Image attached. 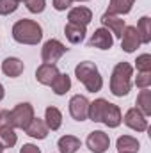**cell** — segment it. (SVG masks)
Wrapping results in <instances>:
<instances>
[{
  "label": "cell",
  "instance_id": "4fadbf2b",
  "mask_svg": "<svg viewBox=\"0 0 151 153\" xmlns=\"http://www.w3.org/2000/svg\"><path fill=\"white\" fill-rule=\"evenodd\" d=\"M100 22H101V25H103L105 29L110 30V34L115 36V38H121V34H123V30H124V27H126V23H124L123 18L114 16V14H107V13L101 16Z\"/></svg>",
  "mask_w": 151,
  "mask_h": 153
},
{
  "label": "cell",
  "instance_id": "9a60e30c",
  "mask_svg": "<svg viewBox=\"0 0 151 153\" xmlns=\"http://www.w3.org/2000/svg\"><path fill=\"white\" fill-rule=\"evenodd\" d=\"M25 64L18 59V57H5L2 61V73L9 78H16L23 73Z\"/></svg>",
  "mask_w": 151,
  "mask_h": 153
},
{
  "label": "cell",
  "instance_id": "3957f363",
  "mask_svg": "<svg viewBox=\"0 0 151 153\" xmlns=\"http://www.w3.org/2000/svg\"><path fill=\"white\" fill-rule=\"evenodd\" d=\"M75 76L89 93H98L103 87V76L100 75L98 66L91 61L78 62L75 66Z\"/></svg>",
  "mask_w": 151,
  "mask_h": 153
},
{
  "label": "cell",
  "instance_id": "4316f807",
  "mask_svg": "<svg viewBox=\"0 0 151 153\" xmlns=\"http://www.w3.org/2000/svg\"><path fill=\"white\" fill-rule=\"evenodd\" d=\"M14 125H13V119H11V111H5L2 109L0 111V134L5 132V130H13Z\"/></svg>",
  "mask_w": 151,
  "mask_h": 153
},
{
  "label": "cell",
  "instance_id": "5bb4252c",
  "mask_svg": "<svg viewBox=\"0 0 151 153\" xmlns=\"http://www.w3.org/2000/svg\"><path fill=\"white\" fill-rule=\"evenodd\" d=\"M101 123H105L109 128H117L121 123H123V114H121V109L115 105V103H107L105 107V112L101 117Z\"/></svg>",
  "mask_w": 151,
  "mask_h": 153
},
{
  "label": "cell",
  "instance_id": "d6a6232c",
  "mask_svg": "<svg viewBox=\"0 0 151 153\" xmlns=\"http://www.w3.org/2000/svg\"><path fill=\"white\" fill-rule=\"evenodd\" d=\"M20 153H41L36 144H32V143H29V144H23L21 148H20Z\"/></svg>",
  "mask_w": 151,
  "mask_h": 153
},
{
  "label": "cell",
  "instance_id": "44dd1931",
  "mask_svg": "<svg viewBox=\"0 0 151 153\" xmlns=\"http://www.w3.org/2000/svg\"><path fill=\"white\" fill-rule=\"evenodd\" d=\"M107 100L105 98H98L94 102H89V112H87V117L94 123H101V117H103V112H105V107H107Z\"/></svg>",
  "mask_w": 151,
  "mask_h": 153
},
{
  "label": "cell",
  "instance_id": "484cf974",
  "mask_svg": "<svg viewBox=\"0 0 151 153\" xmlns=\"http://www.w3.org/2000/svg\"><path fill=\"white\" fill-rule=\"evenodd\" d=\"M0 141H2V144H4V148H13V146H16L18 135L14 134V128L2 132V134H0Z\"/></svg>",
  "mask_w": 151,
  "mask_h": 153
},
{
  "label": "cell",
  "instance_id": "f546056e",
  "mask_svg": "<svg viewBox=\"0 0 151 153\" xmlns=\"http://www.w3.org/2000/svg\"><path fill=\"white\" fill-rule=\"evenodd\" d=\"M135 68H137V71H151V55L150 53L139 55L137 61H135Z\"/></svg>",
  "mask_w": 151,
  "mask_h": 153
},
{
  "label": "cell",
  "instance_id": "d6986e66",
  "mask_svg": "<svg viewBox=\"0 0 151 153\" xmlns=\"http://www.w3.org/2000/svg\"><path fill=\"white\" fill-rule=\"evenodd\" d=\"M135 0H110L109 2V9L107 14H114V16H123L128 14L133 7Z\"/></svg>",
  "mask_w": 151,
  "mask_h": 153
},
{
  "label": "cell",
  "instance_id": "8fae6325",
  "mask_svg": "<svg viewBox=\"0 0 151 153\" xmlns=\"http://www.w3.org/2000/svg\"><path fill=\"white\" fill-rule=\"evenodd\" d=\"M68 20H70V23H76V25L87 27L93 22V11L89 7H84V5H76L73 9H70Z\"/></svg>",
  "mask_w": 151,
  "mask_h": 153
},
{
  "label": "cell",
  "instance_id": "cb8c5ba5",
  "mask_svg": "<svg viewBox=\"0 0 151 153\" xmlns=\"http://www.w3.org/2000/svg\"><path fill=\"white\" fill-rule=\"evenodd\" d=\"M137 32H139V39L141 45H148L151 43V18L150 16H142L137 23Z\"/></svg>",
  "mask_w": 151,
  "mask_h": 153
},
{
  "label": "cell",
  "instance_id": "f1b7e54d",
  "mask_svg": "<svg viewBox=\"0 0 151 153\" xmlns=\"http://www.w3.org/2000/svg\"><path fill=\"white\" fill-rule=\"evenodd\" d=\"M18 0H0V14L2 16H7V14H13L16 9H18Z\"/></svg>",
  "mask_w": 151,
  "mask_h": 153
},
{
  "label": "cell",
  "instance_id": "30bf717a",
  "mask_svg": "<svg viewBox=\"0 0 151 153\" xmlns=\"http://www.w3.org/2000/svg\"><path fill=\"white\" fill-rule=\"evenodd\" d=\"M139 46H141V39H139L137 29L133 25H126L123 34H121V48L126 53H133Z\"/></svg>",
  "mask_w": 151,
  "mask_h": 153
},
{
  "label": "cell",
  "instance_id": "d590c367",
  "mask_svg": "<svg viewBox=\"0 0 151 153\" xmlns=\"http://www.w3.org/2000/svg\"><path fill=\"white\" fill-rule=\"evenodd\" d=\"M76 2H89V0H76Z\"/></svg>",
  "mask_w": 151,
  "mask_h": 153
},
{
  "label": "cell",
  "instance_id": "836d02e7",
  "mask_svg": "<svg viewBox=\"0 0 151 153\" xmlns=\"http://www.w3.org/2000/svg\"><path fill=\"white\" fill-rule=\"evenodd\" d=\"M4 96H5V89H4V85L0 84V102L4 100Z\"/></svg>",
  "mask_w": 151,
  "mask_h": 153
},
{
  "label": "cell",
  "instance_id": "4dcf8cb0",
  "mask_svg": "<svg viewBox=\"0 0 151 153\" xmlns=\"http://www.w3.org/2000/svg\"><path fill=\"white\" fill-rule=\"evenodd\" d=\"M25 5H27V9H29L32 14H39V13L44 11V7H46V0H27Z\"/></svg>",
  "mask_w": 151,
  "mask_h": 153
},
{
  "label": "cell",
  "instance_id": "5b68a950",
  "mask_svg": "<svg viewBox=\"0 0 151 153\" xmlns=\"http://www.w3.org/2000/svg\"><path fill=\"white\" fill-rule=\"evenodd\" d=\"M66 52H68V48L59 39H48L41 48V59L46 64H55Z\"/></svg>",
  "mask_w": 151,
  "mask_h": 153
},
{
  "label": "cell",
  "instance_id": "7402d4cb",
  "mask_svg": "<svg viewBox=\"0 0 151 153\" xmlns=\"http://www.w3.org/2000/svg\"><path fill=\"white\" fill-rule=\"evenodd\" d=\"M117 152H124V153H137L141 148V143L133 137V135H121L115 143Z\"/></svg>",
  "mask_w": 151,
  "mask_h": 153
},
{
  "label": "cell",
  "instance_id": "6da1fadb",
  "mask_svg": "<svg viewBox=\"0 0 151 153\" xmlns=\"http://www.w3.org/2000/svg\"><path fill=\"white\" fill-rule=\"evenodd\" d=\"M132 76H133V66L130 62H117L110 75V91L114 96H126L132 89Z\"/></svg>",
  "mask_w": 151,
  "mask_h": 153
},
{
  "label": "cell",
  "instance_id": "2e32d148",
  "mask_svg": "<svg viewBox=\"0 0 151 153\" xmlns=\"http://www.w3.org/2000/svg\"><path fill=\"white\" fill-rule=\"evenodd\" d=\"M85 34H87V29L84 27V25H76V23H66V27H64V36L66 39L71 43V45H78V43H82L84 38H85Z\"/></svg>",
  "mask_w": 151,
  "mask_h": 153
},
{
  "label": "cell",
  "instance_id": "d4e9b609",
  "mask_svg": "<svg viewBox=\"0 0 151 153\" xmlns=\"http://www.w3.org/2000/svg\"><path fill=\"white\" fill-rule=\"evenodd\" d=\"M137 109L146 116H151V91L150 87L148 89H142L137 96Z\"/></svg>",
  "mask_w": 151,
  "mask_h": 153
},
{
  "label": "cell",
  "instance_id": "e575fe53",
  "mask_svg": "<svg viewBox=\"0 0 151 153\" xmlns=\"http://www.w3.org/2000/svg\"><path fill=\"white\" fill-rule=\"evenodd\" d=\"M4 150H5V148H4V144H2V141H0V153H4Z\"/></svg>",
  "mask_w": 151,
  "mask_h": 153
},
{
  "label": "cell",
  "instance_id": "e0dca14e",
  "mask_svg": "<svg viewBox=\"0 0 151 153\" xmlns=\"http://www.w3.org/2000/svg\"><path fill=\"white\" fill-rule=\"evenodd\" d=\"M27 135L32 137V139H46L48 135V126L44 123V119H39V117H34L30 121V125L25 128Z\"/></svg>",
  "mask_w": 151,
  "mask_h": 153
},
{
  "label": "cell",
  "instance_id": "ffe728a7",
  "mask_svg": "<svg viewBox=\"0 0 151 153\" xmlns=\"http://www.w3.org/2000/svg\"><path fill=\"white\" fill-rule=\"evenodd\" d=\"M44 123L48 126V130H59L61 125H62V112L57 109V107H46L44 111Z\"/></svg>",
  "mask_w": 151,
  "mask_h": 153
},
{
  "label": "cell",
  "instance_id": "9c48e42d",
  "mask_svg": "<svg viewBox=\"0 0 151 153\" xmlns=\"http://www.w3.org/2000/svg\"><path fill=\"white\" fill-rule=\"evenodd\" d=\"M89 112V100L84 94H75L70 100V114L75 121H85Z\"/></svg>",
  "mask_w": 151,
  "mask_h": 153
},
{
  "label": "cell",
  "instance_id": "8992f818",
  "mask_svg": "<svg viewBox=\"0 0 151 153\" xmlns=\"http://www.w3.org/2000/svg\"><path fill=\"white\" fill-rule=\"evenodd\" d=\"M124 125L135 132H146L150 128V123H148V117L142 114L137 107H132L124 112V117H123Z\"/></svg>",
  "mask_w": 151,
  "mask_h": 153
},
{
  "label": "cell",
  "instance_id": "7a4b0ae2",
  "mask_svg": "<svg viewBox=\"0 0 151 153\" xmlns=\"http://www.w3.org/2000/svg\"><path fill=\"white\" fill-rule=\"evenodd\" d=\"M13 39L20 45H38L43 39V29L38 22L21 18L13 25Z\"/></svg>",
  "mask_w": 151,
  "mask_h": 153
},
{
  "label": "cell",
  "instance_id": "277c9868",
  "mask_svg": "<svg viewBox=\"0 0 151 153\" xmlns=\"http://www.w3.org/2000/svg\"><path fill=\"white\" fill-rule=\"evenodd\" d=\"M34 107L29 103V102H23V103H18L13 111H11V119H13V125L14 128H21L25 130L30 121L34 119Z\"/></svg>",
  "mask_w": 151,
  "mask_h": 153
},
{
  "label": "cell",
  "instance_id": "8d00e7d4",
  "mask_svg": "<svg viewBox=\"0 0 151 153\" xmlns=\"http://www.w3.org/2000/svg\"><path fill=\"white\" fill-rule=\"evenodd\" d=\"M18 2H27V0H18Z\"/></svg>",
  "mask_w": 151,
  "mask_h": 153
},
{
  "label": "cell",
  "instance_id": "ba28073f",
  "mask_svg": "<svg viewBox=\"0 0 151 153\" xmlns=\"http://www.w3.org/2000/svg\"><path fill=\"white\" fill-rule=\"evenodd\" d=\"M91 48H100V50H110L114 45V36L110 34L109 29L105 27H100L93 32V36L87 43Z\"/></svg>",
  "mask_w": 151,
  "mask_h": 153
},
{
  "label": "cell",
  "instance_id": "7c38bea8",
  "mask_svg": "<svg viewBox=\"0 0 151 153\" xmlns=\"http://www.w3.org/2000/svg\"><path fill=\"white\" fill-rule=\"evenodd\" d=\"M59 73H61V71H59V68H57L55 64H46V62H43L38 70H36V80H38L39 84H43V85H50V84L57 78Z\"/></svg>",
  "mask_w": 151,
  "mask_h": 153
},
{
  "label": "cell",
  "instance_id": "1f68e13d",
  "mask_svg": "<svg viewBox=\"0 0 151 153\" xmlns=\"http://www.w3.org/2000/svg\"><path fill=\"white\" fill-rule=\"evenodd\" d=\"M71 4H73V0H53V9L55 11H66V9H70Z\"/></svg>",
  "mask_w": 151,
  "mask_h": 153
},
{
  "label": "cell",
  "instance_id": "83f0119b",
  "mask_svg": "<svg viewBox=\"0 0 151 153\" xmlns=\"http://www.w3.org/2000/svg\"><path fill=\"white\" fill-rule=\"evenodd\" d=\"M135 85L139 89H148L151 87V71H139L135 76Z\"/></svg>",
  "mask_w": 151,
  "mask_h": 153
},
{
  "label": "cell",
  "instance_id": "74e56055",
  "mask_svg": "<svg viewBox=\"0 0 151 153\" xmlns=\"http://www.w3.org/2000/svg\"><path fill=\"white\" fill-rule=\"evenodd\" d=\"M119 153H124V152H119Z\"/></svg>",
  "mask_w": 151,
  "mask_h": 153
},
{
  "label": "cell",
  "instance_id": "ac0fdd59",
  "mask_svg": "<svg viewBox=\"0 0 151 153\" xmlns=\"http://www.w3.org/2000/svg\"><path fill=\"white\" fill-rule=\"evenodd\" d=\"M80 146H82V143H80V139L75 137V135H62L57 141L59 153H76L80 150Z\"/></svg>",
  "mask_w": 151,
  "mask_h": 153
},
{
  "label": "cell",
  "instance_id": "603a6c76",
  "mask_svg": "<svg viewBox=\"0 0 151 153\" xmlns=\"http://www.w3.org/2000/svg\"><path fill=\"white\" fill-rule=\"evenodd\" d=\"M50 87H52V91L57 94V96H62V94H66L70 89H71V78L68 73H59L57 78L50 84Z\"/></svg>",
  "mask_w": 151,
  "mask_h": 153
},
{
  "label": "cell",
  "instance_id": "52a82bcc",
  "mask_svg": "<svg viewBox=\"0 0 151 153\" xmlns=\"http://www.w3.org/2000/svg\"><path fill=\"white\" fill-rule=\"evenodd\" d=\"M89 152L93 153H105L110 148V137L109 134L101 132V130H94L87 135V141H85Z\"/></svg>",
  "mask_w": 151,
  "mask_h": 153
}]
</instances>
